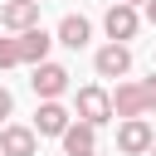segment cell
<instances>
[{"label": "cell", "instance_id": "cell-4", "mask_svg": "<svg viewBox=\"0 0 156 156\" xmlns=\"http://www.w3.org/2000/svg\"><path fill=\"white\" fill-rule=\"evenodd\" d=\"M102 29H107V39H112V44H127V39H136L141 15H136L132 5H112V10L102 15Z\"/></svg>", "mask_w": 156, "mask_h": 156}, {"label": "cell", "instance_id": "cell-1", "mask_svg": "<svg viewBox=\"0 0 156 156\" xmlns=\"http://www.w3.org/2000/svg\"><path fill=\"white\" fill-rule=\"evenodd\" d=\"M73 107H78V122H88V127H107V122L117 117V112H112V93H107V88H98V83L78 88Z\"/></svg>", "mask_w": 156, "mask_h": 156}, {"label": "cell", "instance_id": "cell-12", "mask_svg": "<svg viewBox=\"0 0 156 156\" xmlns=\"http://www.w3.org/2000/svg\"><path fill=\"white\" fill-rule=\"evenodd\" d=\"M54 39H58L63 49H83V44L93 39V24H88L83 15H63V20H58V34H54Z\"/></svg>", "mask_w": 156, "mask_h": 156}, {"label": "cell", "instance_id": "cell-14", "mask_svg": "<svg viewBox=\"0 0 156 156\" xmlns=\"http://www.w3.org/2000/svg\"><path fill=\"white\" fill-rule=\"evenodd\" d=\"M141 93H146V107L156 112V73H151V78H141Z\"/></svg>", "mask_w": 156, "mask_h": 156}, {"label": "cell", "instance_id": "cell-7", "mask_svg": "<svg viewBox=\"0 0 156 156\" xmlns=\"http://www.w3.org/2000/svg\"><path fill=\"white\" fill-rule=\"evenodd\" d=\"M0 151L5 156H39V132L20 127V122H5L0 127Z\"/></svg>", "mask_w": 156, "mask_h": 156}, {"label": "cell", "instance_id": "cell-17", "mask_svg": "<svg viewBox=\"0 0 156 156\" xmlns=\"http://www.w3.org/2000/svg\"><path fill=\"white\" fill-rule=\"evenodd\" d=\"M117 5H132V10H136V5H146V0H117Z\"/></svg>", "mask_w": 156, "mask_h": 156}, {"label": "cell", "instance_id": "cell-6", "mask_svg": "<svg viewBox=\"0 0 156 156\" xmlns=\"http://www.w3.org/2000/svg\"><path fill=\"white\" fill-rule=\"evenodd\" d=\"M0 29H15V34L39 29V0H5L0 5Z\"/></svg>", "mask_w": 156, "mask_h": 156}, {"label": "cell", "instance_id": "cell-5", "mask_svg": "<svg viewBox=\"0 0 156 156\" xmlns=\"http://www.w3.org/2000/svg\"><path fill=\"white\" fill-rule=\"evenodd\" d=\"M93 68H98V78H127L132 73V49L127 44H102L93 54Z\"/></svg>", "mask_w": 156, "mask_h": 156}, {"label": "cell", "instance_id": "cell-18", "mask_svg": "<svg viewBox=\"0 0 156 156\" xmlns=\"http://www.w3.org/2000/svg\"><path fill=\"white\" fill-rule=\"evenodd\" d=\"M151 156H156V146H151Z\"/></svg>", "mask_w": 156, "mask_h": 156}, {"label": "cell", "instance_id": "cell-9", "mask_svg": "<svg viewBox=\"0 0 156 156\" xmlns=\"http://www.w3.org/2000/svg\"><path fill=\"white\" fill-rule=\"evenodd\" d=\"M15 39H20V63H29V68L49 63V49L58 44V39L44 34V29H24V34H15Z\"/></svg>", "mask_w": 156, "mask_h": 156}, {"label": "cell", "instance_id": "cell-3", "mask_svg": "<svg viewBox=\"0 0 156 156\" xmlns=\"http://www.w3.org/2000/svg\"><path fill=\"white\" fill-rule=\"evenodd\" d=\"M151 146H156V132H151L146 117H132V122L117 127V151H122V156H146Z\"/></svg>", "mask_w": 156, "mask_h": 156}, {"label": "cell", "instance_id": "cell-19", "mask_svg": "<svg viewBox=\"0 0 156 156\" xmlns=\"http://www.w3.org/2000/svg\"><path fill=\"white\" fill-rule=\"evenodd\" d=\"M0 156H5V151H0Z\"/></svg>", "mask_w": 156, "mask_h": 156}, {"label": "cell", "instance_id": "cell-16", "mask_svg": "<svg viewBox=\"0 0 156 156\" xmlns=\"http://www.w3.org/2000/svg\"><path fill=\"white\" fill-rule=\"evenodd\" d=\"M146 20H151V24H156V0H146Z\"/></svg>", "mask_w": 156, "mask_h": 156}, {"label": "cell", "instance_id": "cell-11", "mask_svg": "<svg viewBox=\"0 0 156 156\" xmlns=\"http://www.w3.org/2000/svg\"><path fill=\"white\" fill-rule=\"evenodd\" d=\"M58 141H63V156H98V127L88 122H73Z\"/></svg>", "mask_w": 156, "mask_h": 156}, {"label": "cell", "instance_id": "cell-15", "mask_svg": "<svg viewBox=\"0 0 156 156\" xmlns=\"http://www.w3.org/2000/svg\"><path fill=\"white\" fill-rule=\"evenodd\" d=\"M10 112H15V98H10V88H0V122H5Z\"/></svg>", "mask_w": 156, "mask_h": 156}, {"label": "cell", "instance_id": "cell-2", "mask_svg": "<svg viewBox=\"0 0 156 156\" xmlns=\"http://www.w3.org/2000/svg\"><path fill=\"white\" fill-rule=\"evenodd\" d=\"M29 88H34V98H39V102H58V98L68 93V68L49 58V63H39V68L29 73Z\"/></svg>", "mask_w": 156, "mask_h": 156}, {"label": "cell", "instance_id": "cell-10", "mask_svg": "<svg viewBox=\"0 0 156 156\" xmlns=\"http://www.w3.org/2000/svg\"><path fill=\"white\" fill-rule=\"evenodd\" d=\"M68 127H73V117H68L63 102H39V112H34V132L39 136H63Z\"/></svg>", "mask_w": 156, "mask_h": 156}, {"label": "cell", "instance_id": "cell-8", "mask_svg": "<svg viewBox=\"0 0 156 156\" xmlns=\"http://www.w3.org/2000/svg\"><path fill=\"white\" fill-rule=\"evenodd\" d=\"M112 112L122 117V122H132V117H146L151 107H146V93H141V83H117V93H112Z\"/></svg>", "mask_w": 156, "mask_h": 156}, {"label": "cell", "instance_id": "cell-13", "mask_svg": "<svg viewBox=\"0 0 156 156\" xmlns=\"http://www.w3.org/2000/svg\"><path fill=\"white\" fill-rule=\"evenodd\" d=\"M20 63V39H0V68H15Z\"/></svg>", "mask_w": 156, "mask_h": 156}]
</instances>
